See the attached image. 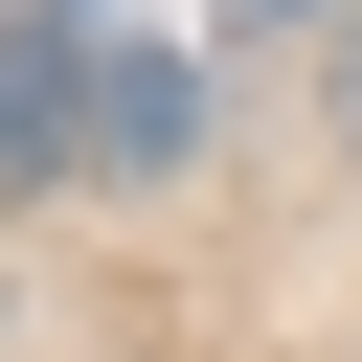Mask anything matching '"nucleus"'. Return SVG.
<instances>
[{
  "mask_svg": "<svg viewBox=\"0 0 362 362\" xmlns=\"http://www.w3.org/2000/svg\"><path fill=\"white\" fill-rule=\"evenodd\" d=\"M181 158H204V45H158L136 0H90V90H68V181L158 204Z\"/></svg>",
  "mask_w": 362,
  "mask_h": 362,
  "instance_id": "nucleus-1",
  "label": "nucleus"
},
{
  "mask_svg": "<svg viewBox=\"0 0 362 362\" xmlns=\"http://www.w3.org/2000/svg\"><path fill=\"white\" fill-rule=\"evenodd\" d=\"M68 90H90V0H23L0 23V204L68 181Z\"/></svg>",
  "mask_w": 362,
  "mask_h": 362,
  "instance_id": "nucleus-2",
  "label": "nucleus"
},
{
  "mask_svg": "<svg viewBox=\"0 0 362 362\" xmlns=\"http://www.w3.org/2000/svg\"><path fill=\"white\" fill-rule=\"evenodd\" d=\"M249 23H362V0H249Z\"/></svg>",
  "mask_w": 362,
  "mask_h": 362,
  "instance_id": "nucleus-3",
  "label": "nucleus"
},
{
  "mask_svg": "<svg viewBox=\"0 0 362 362\" xmlns=\"http://www.w3.org/2000/svg\"><path fill=\"white\" fill-rule=\"evenodd\" d=\"M339 136H362V23H339Z\"/></svg>",
  "mask_w": 362,
  "mask_h": 362,
  "instance_id": "nucleus-4",
  "label": "nucleus"
}]
</instances>
